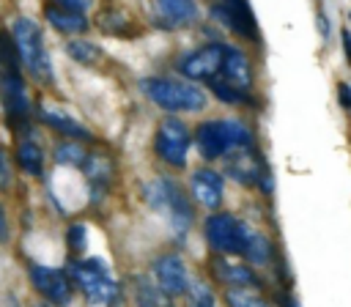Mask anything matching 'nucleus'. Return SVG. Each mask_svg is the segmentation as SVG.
Returning a JSON list of instances; mask_svg holds the SVG:
<instances>
[{
	"instance_id": "obj_10",
	"label": "nucleus",
	"mask_w": 351,
	"mask_h": 307,
	"mask_svg": "<svg viewBox=\"0 0 351 307\" xmlns=\"http://www.w3.org/2000/svg\"><path fill=\"white\" fill-rule=\"evenodd\" d=\"M225 44L222 38H211L200 47H192L186 52H181L176 60H173V69L178 77L189 79V82H197V85H206L208 79L219 77V69H222V58H225Z\"/></svg>"
},
{
	"instance_id": "obj_15",
	"label": "nucleus",
	"mask_w": 351,
	"mask_h": 307,
	"mask_svg": "<svg viewBox=\"0 0 351 307\" xmlns=\"http://www.w3.org/2000/svg\"><path fill=\"white\" fill-rule=\"evenodd\" d=\"M219 170L228 181L244 186V189H258L261 178L271 170L263 151L255 145V148H241V151H233L228 154L222 162H219Z\"/></svg>"
},
{
	"instance_id": "obj_30",
	"label": "nucleus",
	"mask_w": 351,
	"mask_h": 307,
	"mask_svg": "<svg viewBox=\"0 0 351 307\" xmlns=\"http://www.w3.org/2000/svg\"><path fill=\"white\" fill-rule=\"evenodd\" d=\"M184 299H186V307H219L214 282L211 280H203V277H192Z\"/></svg>"
},
{
	"instance_id": "obj_24",
	"label": "nucleus",
	"mask_w": 351,
	"mask_h": 307,
	"mask_svg": "<svg viewBox=\"0 0 351 307\" xmlns=\"http://www.w3.org/2000/svg\"><path fill=\"white\" fill-rule=\"evenodd\" d=\"M241 258L250 266H255V269H274L280 263L277 244L271 241V236H266L258 228H250V236H247V244H244V255Z\"/></svg>"
},
{
	"instance_id": "obj_19",
	"label": "nucleus",
	"mask_w": 351,
	"mask_h": 307,
	"mask_svg": "<svg viewBox=\"0 0 351 307\" xmlns=\"http://www.w3.org/2000/svg\"><path fill=\"white\" fill-rule=\"evenodd\" d=\"M36 123H38V126H44V129H49V132H52V134H58V137L80 140V143H88V145H93V143H96L93 132H90L82 121H77L69 110H63V107L38 104V107H36Z\"/></svg>"
},
{
	"instance_id": "obj_36",
	"label": "nucleus",
	"mask_w": 351,
	"mask_h": 307,
	"mask_svg": "<svg viewBox=\"0 0 351 307\" xmlns=\"http://www.w3.org/2000/svg\"><path fill=\"white\" fill-rule=\"evenodd\" d=\"M340 47H343L346 63L351 66V30H348V27H343V30H340Z\"/></svg>"
},
{
	"instance_id": "obj_34",
	"label": "nucleus",
	"mask_w": 351,
	"mask_h": 307,
	"mask_svg": "<svg viewBox=\"0 0 351 307\" xmlns=\"http://www.w3.org/2000/svg\"><path fill=\"white\" fill-rule=\"evenodd\" d=\"M315 22H318V33H321V38L326 41L329 36H332V25H329V16H326V11L318 5V11H315Z\"/></svg>"
},
{
	"instance_id": "obj_29",
	"label": "nucleus",
	"mask_w": 351,
	"mask_h": 307,
	"mask_svg": "<svg viewBox=\"0 0 351 307\" xmlns=\"http://www.w3.org/2000/svg\"><path fill=\"white\" fill-rule=\"evenodd\" d=\"M88 236H90V228H88L85 219H71L63 228V244H66L69 258H77V255L88 252Z\"/></svg>"
},
{
	"instance_id": "obj_9",
	"label": "nucleus",
	"mask_w": 351,
	"mask_h": 307,
	"mask_svg": "<svg viewBox=\"0 0 351 307\" xmlns=\"http://www.w3.org/2000/svg\"><path fill=\"white\" fill-rule=\"evenodd\" d=\"M206 14H208V22L214 27L236 36L239 41L261 44V30H258L255 14H252L247 0H211Z\"/></svg>"
},
{
	"instance_id": "obj_11",
	"label": "nucleus",
	"mask_w": 351,
	"mask_h": 307,
	"mask_svg": "<svg viewBox=\"0 0 351 307\" xmlns=\"http://www.w3.org/2000/svg\"><path fill=\"white\" fill-rule=\"evenodd\" d=\"M27 280H30L33 291L41 296V302H47L49 307H69L74 299V291H77L66 266H49V263L30 260Z\"/></svg>"
},
{
	"instance_id": "obj_13",
	"label": "nucleus",
	"mask_w": 351,
	"mask_h": 307,
	"mask_svg": "<svg viewBox=\"0 0 351 307\" xmlns=\"http://www.w3.org/2000/svg\"><path fill=\"white\" fill-rule=\"evenodd\" d=\"M192 203L200 208V211H219L225 206V186H228V178L222 175L219 167L214 164H197L189 170L186 181H184Z\"/></svg>"
},
{
	"instance_id": "obj_21",
	"label": "nucleus",
	"mask_w": 351,
	"mask_h": 307,
	"mask_svg": "<svg viewBox=\"0 0 351 307\" xmlns=\"http://www.w3.org/2000/svg\"><path fill=\"white\" fill-rule=\"evenodd\" d=\"M93 25H96L104 36H112V38H134V36H140V25H137L134 14L126 11V8L118 5V3L101 5L99 14L93 16Z\"/></svg>"
},
{
	"instance_id": "obj_22",
	"label": "nucleus",
	"mask_w": 351,
	"mask_h": 307,
	"mask_svg": "<svg viewBox=\"0 0 351 307\" xmlns=\"http://www.w3.org/2000/svg\"><path fill=\"white\" fill-rule=\"evenodd\" d=\"M134 307H176V299L151 277V271H134L129 277Z\"/></svg>"
},
{
	"instance_id": "obj_32",
	"label": "nucleus",
	"mask_w": 351,
	"mask_h": 307,
	"mask_svg": "<svg viewBox=\"0 0 351 307\" xmlns=\"http://www.w3.org/2000/svg\"><path fill=\"white\" fill-rule=\"evenodd\" d=\"M337 104L343 112H351V85L348 82H337Z\"/></svg>"
},
{
	"instance_id": "obj_2",
	"label": "nucleus",
	"mask_w": 351,
	"mask_h": 307,
	"mask_svg": "<svg viewBox=\"0 0 351 307\" xmlns=\"http://www.w3.org/2000/svg\"><path fill=\"white\" fill-rule=\"evenodd\" d=\"M255 145H258V134L252 123L239 115L203 118L192 126V148L197 151V159L203 164H219L228 154Z\"/></svg>"
},
{
	"instance_id": "obj_40",
	"label": "nucleus",
	"mask_w": 351,
	"mask_h": 307,
	"mask_svg": "<svg viewBox=\"0 0 351 307\" xmlns=\"http://www.w3.org/2000/svg\"><path fill=\"white\" fill-rule=\"evenodd\" d=\"M208 3H211V0H208Z\"/></svg>"
},
{
	"instance_id": "obj_6",
	"label": "nucleus",
	"mask_w": 351,
	"mask_h": 307,
	"mask_svg": "<svg viewBox=\"0 0 351 307\" xmlns=\"http://www.w3.org/2000/svg\"><path fill=\"white\" fill-rule=\"evenodd\" d=\"M151 151L165 170L184 173L189 167V154H192V126L181 115H162L154 126Z\"/></svg>"
},
{
	"instance_id": "obj_16",
	"label": "nucleus",
	"mask_w": 351,
	"mask_h": 307,
	"mask_svg": "<svg viewBox=\"0 0 351 307\" xmlns=\"http://www.w3.org/2000/svg\"><path fill=\"white\" fill-rule=\"evenodd\" d=\"M206 269H208V280L219 288H263L261 271L255 266H250L244 258L211 255Z\"/></svg>"
},
{
	"instance_id": "obj_35",
	"label": "nucleus",
	"mask_w": 351,
	"mask_h": 307,
	"mask_svg": "<svg viewBox=\"0 0 351 307\" xmlns=\"http://www.w3.org/2000/svg\"><path fill=\"white\" fill-rule=\"evenodd\" d=\"M52 3H58V5H63L69 11H80V14H85L93 5V0H52Z\"/></svg>"
},
{
	"instance_id": "obj_1",
	"label": "nucleus",
	"mask_w": 351,
	"mask_h": 307,
	"mask_svg": "<svg viewBox=\"0 0 351 307\" xmlns=\"http://www.w3.org/2000/svg\"><path fill=\"white\" fill-rule=\"evenodd\" d=\"M140 197H143V203H145L154 214H159V217L170 225V230H173V236H176L178 244H181V241L192 233V228L197 225V206L192 203L186 186H184L170 170L151 175V178L143 184Z\"/></svg>"
},
{
	"instance_id": "obj_20",
	"label": "nucleus",
	"mask_w": 351,
	"mask_h": 307,
	"mask_svg": "<svg viewBox=\"0 0 351 307\" xmlns=\"http://www.w3.org/2000/svg\"><path fill=\"white\" fill-rule=\"evenodd\" d=\"M219 77L228 79L230 85L247 90V93H255V63L241 44H225Z\"/></svg>"
},
{
	"instance_id": "obj_37",
	"label": "nucleus",
	"mask_w": 351,
	"mask_h": 307,
	"mask_svg": "<svg viewBox=\"0 0 351 307\" xmlns=\"http://www.w3.org/2000/svg\"><path fill=\"white\" fill-rule=\"evenodd\" d=\"M277 307H299V302L285 291V293H280V296H277Z\"/></svg>"
},
{
	"instance_id": "obj_4",
	"label": "nucleus",
	"mask_w": 351,
	"mask_h": 307,
	"mask_svg": "<svg viewBox=\"0 0 351 307\" xmlns=\"http://www.w3.org/2000/svg\"><path fill=\"white\" fill-rule=\"evenodd\" d=\"M66 271H69L74 288L85 296V302H90L93 307H118L121 285L110 274V266L104 263V258H96V255H88V252L77 255V258H69Z\"/></svg>"
},
{
	"instance_id": "obj_23",
	"label": "nucleus",
	"mask_w": 351,
	"mask_h": 307,
	"mask_svg": "<svg viewBox=\"0 0 351 307\" xmlns=\"http://www.w3.org/2000/svg\"><path fill=\"white\" fill-rule=\"evenodd\" d=\"M44 22H47L55 33H60V36H66V38L82 36V33L90 27L88 14L69 11V8H63V5H58V3H52V0L44 5Z\"/></svg>"
},
{
	"instance_id": "obj_27",
	"label": "nucleus",
	"mask_w": 351,
	"mask_h": 307,
	"mask_svg": "<svg viewBox=\"0 0 351 307\" xmlns=\"http://www.w3.org/2000/svg\"><path fill=\"white\" fill-rule=\"evenodd\" d=\"M63 52H66L74 63H80V66H96V63L104 60V49H101V44H96V41H90V38H82V36L66 38Z\"/></svg>"
},
{
	"instance_id": "obj_17",
	"label": "nucleus",
	"mask_w": 351,
	"mask_h": 307,
	"mask_svg": "<svg viewBox=\"0 0 351 307\" xmlns=\"http://www.w3.org/2000/svg\"><path fill=\"white\" fill-rule=\"evenodd\" d=\"M148 271H151V277L173 299L184 296L186 288H189V282H192V271H189V266H186V260H184V255L178 249H162V252H156L151 258V269Z\"/></svg>"
},
{
	"instance_id": "obj_5",
	"label": "nucleus",
	"mask_w": 351,
	"mask_h": 307,
	"mask_svg": "<svg viewBox=\"0 0 351 307\" xmlns=\"http://www.w3.org/2000/svg\"><path fill=\"white\" fill-rule=\"evenodd\" d=\"M8 33L14 38L22 71L33 82H38L41 88H52L55 85V69H52V60H49V52H47V44H44V33H41L38 22H33L30 16H16L11 22Z\"/></svg>"
},
{
	"instance_id": "obj_14",
	"label": "nucleus",
	"mask_w": 351,
	"mask_h": 307,
	"mask_svg": "<svg viewBox=\"0 0 351 307\" xmlns=\"http://www.w3.org/2000/svg\"><path fill=\"white\" fill-rule=\"evenodd\" d=\"M80 170H82L85 186H88V203H90V206L104 203V200L112 195V186H115V181H118L115 156H112L110 151H101V148H93V145H90L88 159H85V164H82Z\"/></svg>"
},
{
	"instance_id": "obj_8",
	"label": "nucleus",
	"mask_w": 351,
	"mask_h": 307,
	"mask_svg": "<svg viewBox=\"0 0 351 307\" xmlns=\"http://www.w3.org/2000/svg\"><path fill=\"white\" fill-rule=\"evenodd\" d=\"M11 159L14 167L33 178V181H44L47 178V162H49V148L38 132V123H25L19 129H14V148H11Z\"/></svg>"
},
{
	"instance_id": "obj_39",
	"label": "nucleus",
	"mask_w": 351,
	"mask_h": 307,
	"mask_svg": "<svg viewBox=\"0 0 351 307\" xmlns=\"http://www.w3.org/2000/svg\"><path fill=\"white\" fill-rule=\"evenodd\" d=\"M348 19H351V11H348Z\"/></svg>"
},
{
	"instance_id": "obj_7",
	"label": "nucleus",
	"mask_w": 351,
	"mask_h": 307,
	"mask_svg": "<svg viewBox=\"0 0 351 307\" xmlns=\"http://www.w3.org/2000/svg\"><path fill=\"white\" fill-rule=\"evenodd\" d=\"M250 222L244 217H239L236 211L219 208V211H208L200 219V236L208 247L211 255H233L241 258L244 255V244L250 236Z\"/></svg>"
},
{
	"instance_id": "obj_28",
	"label": "nucleus",
	"mask_w": 351,
	"mask_h": 307,
	"mask_svg": "<svg viewBox=\"0 0 351 307\" xmlns=\"http://www.w3.org/2000/svg\"><path fill=\"white\" fill-rule=\"evenodd\" d=\"M225 307H277L263 288H222Z\"/></svg>"
},
{
	"instance_id": "obj_33",
	"label": "nucleus",
	"mask_w": 351,
	"mask_h": 307,
	"mask_svg": "<svg viewBox=\"0 0 351 307\" xmlns=\"http://www.w3.org/2000/svg\"><path fill=\"white\" fill-rule=\"evenodd\" d=\"M11 238V219H8V211H5V203L0 197V244Z\"/></svg>"
},
{
	"instance_id": "obj_12",
	"label": "nucleus",
	"mask_w": 351,
	"mask_h": 307,
	"mask_svg": "<svg viewBox=\"0 0 351 307\" xmlns=\"http://www.w3.org/2000/svg\"><path fill=\"white\" fill-rule=\"evenodd\" d=\"M0 107L11 129L36 121V104L30 99L27 79L22 71H0Z\"/></svg>"
},
{
	"instance_id": "obj_3",
	"label": "nucleus",
	"mask_w": 351,
	"mask_h": 307,
	"mask_svg": "<svg viewBox=\"0 0 351 307\" xmlns=\"http://www.w3.org/2000/svg\"><path fill=\"white\" fill-rule=\"evenodd\" d=\"M137 88L165 115H200L208 110V90L178 74H148Z\"/></svg>"
},
{
	"instance_id": "obj_31",
	"label": "nucleus",
	"mask_w": 351,
	"mask_h": 307,
	"mask_svg": "<svg viewBox=\"0 0 351 307\" xmlns=\"http://www.w3.org/2000/svg\"><path fill=\"white\" fill-rule=\"evenodd\" d=\"M11 186H14V159L0 145V192H8Z\"/></svg>"
},
{
	"instance_id": "obj_18",
	"label": "nucleus",
	"mask_w": 351,
	"mask_h": 307,
	"mask_svg": "<svg viewBox=\"0 0 351 307\" xmlns=\"http://www.w3.org/2000/svg\"><path fill=\"white\" fill-rule=\"evenodd\" d=\"M200 22L197 0H151V25L159 30H184Z\"/></svg>"
},
{
	"instance_id": "obj_38",
	"label": "nucleus",
	"mask_w": 351,
	"mask_h": 307,
	"mask_svg": "<svg viewBox=\"0 0 351 307\" xmlns=\"http://www.w3.org/2000/svg\"><path fill=\"white\" fill-rule=\"evenodd\" d=\"M33 307H49V304H47V302H36Z\"/></svg>"
},
{
	"instance_id": "obj_26",
	"label": "nucleus",
	"mask_w": 351,
	"mask_h": 307,
	"mask_svg": "<svg viewBox=\"0 0 351 307\" xmlns=\"http://www.w3.org/2000/svg\"><path fill=\"white\" fill-rule=\"evenodd\" d=\"M206 90H208V96H214V99H217L219 104H225V107H258L255 93H247V90L230 85V82L222 79V77L208 79V82H206Z\"/></svg>"
},
{
	"instance_id": "obj_25",
	"label": "nucleus",
	"mask_w": 351,
	"mask_h": 307,
	"mask_svg": "<svg viewBox=\"0 0 351 307\" xmlns=\"http://www.w3.org/2000/svg\"><path fill=\"white\" fill-rule=\"evenodd\" d=\"M88 151L90 145L88 143H80V140H69V137H58L49 148V159L58 164V167H66V170H80L88 159Z\"/></svg>"
}]
</instances>
